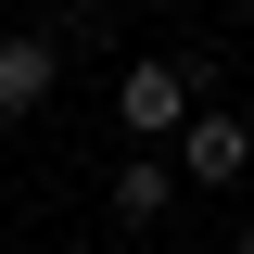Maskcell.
Segmentation results:
<instances>
[{
  "mask_svg": "<svg viewBox=\"0 0 254 254\" xmlns=\"http://www.w3.org/2000/svg\"><path fill=\"white\" fill-rule=\"evenodd\" d=\"M203 89H216V64H165V51H140V64L115 76V127L140 140V153H165V140L203 115Z\"/></svg>",
  "mask_w": 254,
  "mask_h": 254,
  "instance_id": "1",
  "label": "cell"
},
{
  "mask_svg": "<svg viewBox=\"0 0 254 254\" xmlns=\"http://www.w3.org/2000/svg\"><path fill=\"white\" fill-rule=\"evenodd\" d=\"M242 165H254V127L229 115V102H203V115L178 127V178H190V190H229Z\"/></svg>",
  "mask_w": 254,
  "mask_h": 254,
  "instance_id": "2",
  "label": "cell"
},
{
  "mask_svg": "<svg viewBox=\"0 0 254 254\" xmlns=\"http://www.w3.org/2000/svg\"><path fill=\"white\" fill-rule=\"evenodd\" d=\"M51 89H64V38L51 26H13L0 38V115H38Z\"/></svg>",
  "mask_w": 254,
  "mask_h": 254,
  "instance_id": "3",
  "label": "cell"
},
{
  "mask_svg": "<svg viewBox=\"0 0 254 254\" xmlns=\"http://www.w3.org/2000/svg\"><path fill=\"white\" fill-rule=\"evenodd\" d=\"M102 203H115V216H127V229H153V216H165V203H178V165H165V153H127V165H115V178H102Z\"/></svg>",
  "mask_w": 254,
  "mask_h": 254,
  "instance_id": "4",
  "label": "cell"
},
{
  "mask_svg": "<svg viewBox=\"0 0 254 254\" xmlns=\"http://www.w3.org/2000/svg\"><path fill=\"white\" fill-rule=\"evenodd\" d=\"M229 13H242V26H254V0H229Z\"/></svg>",
  "mask_w": 254,
  "mask_h": 254,
  "instance_id": "5",
  "label": "cell"
},
{
  "mask_svg": "<svg viewBox=\"0 0 254 254\" xmlns=\"http://www.w3.org/2000/svg\"><path fill=\"white\" fill-rule=\"evenodd\" d=\"M229 254H254V229H242V242H229Z\"/></svg>",
  "mask_w": 254,
  "mask_h": 254,
  "instance_id": "6",
  "label": "cell"
}]
</instances>
